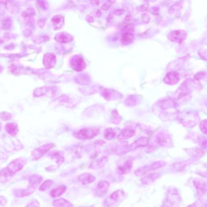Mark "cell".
<instances>
[{"label": "cell", "mask_w": 207, "mask_h": 207, "mask_svg": "<svg viewBox=\"0 0 207 207\" xmlns=\"http://www.w3.org/2000/svg\"><path fill=\"white\" fill-rule=\"evenodd\" d=\"M100 133V129L95 127L82 129L73 134L74 136L79 140H90L97 136Z\"/></svg>", "instance_id": "1"}, {"label": "cell", "mask_w": 207, "mask_h": 207, "mask_svg": "<svg viewBox=\"0 0 207 207\" xmlns=\"http://www.w3.org/2000/svg\"><path fill=\"white\" fill-rule=\"evenodd\" d=\"M26 161L24 159L19 158L13 161L8 165V167L4 170L6 173L7 175L11 176L14 173L20 171L24 167L26 164Z\"/></svg>", "instance_id": "2"}, {"label": "cell", "mask_w": 207, "mask_h": 207, "mask_svg": "<svg viewBox=\"0 0 207 207\" xmlns=\"http://www.w3.org/2000/svg\"><path fill=\"white\" fill-rule=\"evenodd\" d=\"M187 36V32L182 30H173L168 34V39L173 42L182 43L185 40Z\"/></svg>", "instance_id": "3"}, {"label": "cell", "mask_w": 207, "mask_h": 207, "mask_svg": "<svg viewBox=\"0 0 207 207\" xmlns=\"http://www.w3.org/2000/svg\"><path fill=\"white\" fill-rule=\"evenodd\" d=\"M55 146V144L50 143L39 147L32 151L31 153L32 157L34 160H38Z\"/></svg>", "instance_id": "4"}, {"label": "cell", "mask_w": 207, "mask_h": 207, "mask_svg": "<svg viewBox=\"0 0 207 207\" xmlns=\"http://www.w3.org/2000/svg\"><path fill=\"white\" fill-rule=\"evenodd\" d=\"M110 186V183L107 180H102L99 181L96 186L95 195L98 198L104 196L108 192Z\"/></svg>", "instance_id": "5"}, {"label": "cell", "mask_w": 207, "mask_h": 207, "mask_svg": "<svg viewBox=\"0 0 207 207\" xmlns=\"http://www.w3.org/2000/svg\"><path fill=\"white\" fill-rule=\"evenodd\" d=\"M96 180V177L90 173H82L78 177V180L84 185H88L93 183Z\"/></svg>", "instance_id": "6"}, {"label": "cell", "mask_w": 207, "mask_h": 207, "mask_svg": "<svg viewBox=\"0 0 207 207\" xmlns=\"http://www.w3.org/2000/svg\"><path fill=\"white\" fill-rule=\"evenodd\" d=\"M57 41L61 43H67L73 40V37L69 33L66 32H61L57 34L55 37Z\"/></svg>", "instance_id": "7"}, {"label": "cell", "mask_w": 207, "mask_h": 207, "mask_svg": "<svg viewBox=\"0 0 207 207\" xmlns=\"http://www.w3.org/2000/svg\"><path fill=\"white\" fill-rule=\"evenodd\" d=\"M53 28L55 30H59L63 26L64 24V17L61 15H56L51 19Z\"/></svg>", "instance_id": "8"}, {"label": "cell", "mask_w": 207, "mask_h": 207, "mask_svg": "<svg viewBox=\"0 0 207 207\" xmlns=\"http://www.w3.org/2000/svg\"><path fill=\"white\" fill-rule=\"evenodd\" d=\"M108 160V158L107 157H103L95 161L92 162L89 167L93 170L101 168L104 167L107 164Z\"/></svg>", "instance_id": "9"}, {"label": "cell", "mask_w": 207, "mask_h": 207, "mask_svg": "<svg viewBox=\"0 0 207 207\" xmlns=\"http://www.w3.org/2000/svg\"><path fill=\"white\" fill-rule=\"evenodd\" d=\"M179 80L178 74L176 72H170L165 77L164 82L167 84L173 85L177 83Z\"/></svg>", "instance_id": "10"}, {"label": "cell", "mask_w": 207, "mask_h": 207, "mask_svg": "<svg viewBox=\"0 0 207 207\" xmlns=\"http://www.w3.org/2000/svg\"><path fill=\"white\" fill-rule=\"evenodd\" d=\"M67 189V187L65 185L59 186L52 190L50 193V196L53 198H59L63 195L66 192Z\"/></svg>", "instance_id": "11"}, {"label": "cell", "mask_w": 207, "mask_h": 207, "mask_svg": "<svg viewBox=\"0 0 207 207\" xmlns=\"http://www.w3.org/2000/svg\"><path fill=\"white\" fill-rule=\"evenodd\" d=\"M51 158V159L55 161L56 163L59 166L62 164L65 160L63 152L59 151L52 152Z\"/></svg>", "instance_id": "12"}, {"label": "cell", "mask_w": 207, "mask_h": 207, "mask_svg": "<svg viewBox=\"0 0 207 207\" xmlns=\"http://www.w3.org/2000/svg\"><path fill=\"white\" fill-rule=\"evenodd\" d=\"M134 36L133 33L125 32L121 35V41L123 44L127 45L132 43L134 41Z\"/></svg>", "instance_id": "13"}, {"label": "cell", "mask_w": 207, "mask_h": 207, "mask_svg": "<svg viewBox=\"0 0 207 207\" xmlns=\"http://www.w3.org/2000/svg\"><path fill=\"white\" fill-rule=\"evenodd\" d=\"M5 130L7 133L13 137L16 136L19 132V128L17 125L13 123L7 124L5 126Z\"/></svg>", "instance_id": "14"}, {"label": "cell", "mask_w": 207, "mask_h": 207, "mask_svg": "<svg viewBox=\"0 0 207 207\" xmlns=\"http://www.w3.org/2000/svg\"><path fill=\"white\" fill-rule=\"evenodd\" d=\"M53 205L55 207H73L70 201L63 198L58 199L53 201Z\"/></svg>", "instance_id": "15"}, {"label": "cell", "mask_w": 207, "mask_h": 207, "mask_svg": "<svg viewBox=\"0 0 207 207\" xmlns=\"http://www.w3.org/2000/svg\"><path fill=\"white\" fill-rule=\"evenodd\" d=\"M117 135V131L115 129L112 128H108L105 130L104 138L106 140H111L115 138Z\"/></svg>", "instance_id": "16"}, {"label": "cell", "mask_w": 207, "mask_h": 207, "mask_svg": "<svg viewBox=\"0 0 207 207\" xmlns=\"http://www.w3.org/2000/svg\"><path fill=\"white\" fill-rule=\"evenodd\" d=\"M53 181L51 180H45L43 184L40 186V190L41 191H45L48 189L52 185Z\"/></svg>", "instance_id": "17"}, {"label": "cell", "mask_w": 207, "mask_h": 207, "mask_svg": "<svg viewBox=\"0 0 207 207\" xmlns=\"http://www.w3.org/2000/svg\"><path fill=\"white\" fill-rule=\"evenodd\" d=\"M182 5L181 4L179 3L174 4L171 7L170 10V13H173L175 12H178V11L180 10L181 9Z\"/></svg>", "instance_id": "18"}, {"label": "cell", "mask_w": 207, "mask_h": 207, "mask_svg": "<svg viewBox=\"0 0 207 207\" xmlns=\"http://www.w3.org/2000/svg\"><path fill=\"white\" fill-rule=\"evenodd\" d=\"M38 4L40 8L46 10L48 9L49 5L45 0H38Z\"/></svg>", "instance_id": "19"}, {"label": "cell", "mask_w": 207, "mask_h": 207, "mask_svg": "<svg viewBox=\"0 0 207 207\" xmlns=\"http://www.w3.org/2000/svg\"><path fill=\"white\" fill-rule=\"evenodd\" d=\"M149 12L152 15H158L160 13L159 8L156 7H152L149 10Z\"/></svg>", "instance_id": "20"}, {"label": "cell", "mask_w": 207, "mask_h": 207, "mask_svg": "<svg viewBox=\"0 0 207 207\" xmlns=\"http://www.w3.org/2000/svg\"><path fill=\"white\" fill-rule=\"evenodd\" d=\"M141 19L145 24L149 23L150 21V17L146 13H143L141 15Z\"/></svg>", "instance_id": "21"}, {"label": "cell", "mask_w": 207, "mask_h": 207, "mask_svg": "<svg viewBox=\"0 0 207 207\" xmlns=\"http://www.w3.org/2000/svg\"><path fill=\"white\" fill-rule=\"evenodd\" d=\"M149 8V5L148 3H145L138 7V10L141 12H145L147 11Z\"/></svg>", "instance_id": "22"}, {"label": "cell", "mask_w": 207, "mask_h": 207, "mask_svg": "<svg viewBox=\"0 0 207 207\" xmlns=\"http://www.w3.org/2000/svg\"><path fill=\"white\" fill-rule=\"evenodd\" d=\"M112 5L111 3H110L109 1H106V3H105L104 4H103L101 7V9H103V10L104 11H107L109 9V8L111 7V5Z\"/></svg>", "instance_id": "23"}, {"label": "cell", "mask_w": 207, "mask_h": 207, "mask_svg": "<svg viewBox=\"0 0 207 207\" xmlns=\"http://www.w3.org/2000/svg\"><path fill=\"white\" fill-rule=\"evenodd\" d=\"M125 10L123 9H117L114 10V13L117 16H120V15H122L125 13Z\"/></svg>", "instance_id": "24"}, {"label": "cell", "mask_w": 207, "mask_h": 207, "mask_svg": "<svg viewBox=\"0 0 207 207\" xmlns=\"http://www.w3.org/2000/svg\"><path fill=\"white\" fill-rule=\"evenodd\" d=\"M94 144L95 145H98V146L100 145V146H103V145H106V143L104 141L100 140H97L95 141Z\"/></svg>", "instance_id": "25"}, {"label": "cell", "mask_w": 207, "mask_h": 207, "mask_svg": "<svg viewBox=\"0 0 207 207\" xmlns=\"http://www.w3.org/2000/svg\"><path fill=\"white\" fill-rule=\"evenodd\" d=\"M91 3L92 5L97 6L99 5L100 2L99 0H91Z\"/></svg>", "instance_id": "26"}, {"label": "cell", "mask_w": 207, "mask_h": 207, "mask_svg": "<svg viewBox=\"0 0 207 207\" xmlns=\"http://www.w3.org/2000/svg\"><path fill=\"white\" fill-rule=\"evenodd\" d=\"M86 20L89 23H92L94 22V19H93V18L91 16H88L86 18Z\"/></svg>", "instance_id": "27"}, {"label": "cell", "mask_w": 207, "mask_h": 207, "mask_svg": "<svg viewBox=\"0 0 207 207\" xmlns=\"http://www.w3.org/2000/svg\"><path fill=\"white\" fill-rule=\"evenodd\" d=\"M39 23H41V24H40V27L42 28L44 27L45 25V22L44 21V20H40Z\"/></svg>", "instance_id": "28"}, {"label": "cell", "mask_w": 207, "mask_h": 207, "mask_svg": "<svg viewBox=\"0 0 207 207\" xmlns=\"http://www.w3.org/2000/svg\"><path fill=\"white\" fill-rule=\"evenodd\" d=\"M101 15H102L101 12L100 10H98L97 11V12H96V17L97 18L100 17Z\"/></svg>", "instance_id": "29"}, {"label": "cell", "mask_w": 207, "mask_h": 207, "mask_svg": "<svg viewBox=\"0 0 207 207\" xmlns=\"http://www.w3.org/2000/svg\"><path fill=\"white\" fill-rule=\"evenodd\" d=\"M107 1H109L110 3H111L113 5V4L115 3L116 0H107Z\"/></svg>", "instance_id": "30"}, {"label": "cell", "mask_w": 207, "mask_h": 207, "mask_svg": "<svg viewBox=\"0 0 207 207\" xmlns=\"http://www.w3.org/2000/svg\"><path fill=\"white\" fill-rule=\"evenodd\" d=\"M149 1H155V0H149Z\"/></svg>", "instance_id": "31"}]
</instances>
